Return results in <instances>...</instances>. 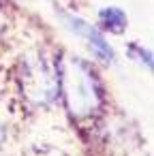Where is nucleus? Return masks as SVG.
Listing matches in <instances>:
<instances>
[{"instance_id": "obj_1", "label": "nucleus", "mask_w": 154, "mask_h": 156, "mask_svg": "<svg viewBox=\"0 0 154 156\" xmlns=\"http://www.w3.org/2000/svg\"><path fill=\"white\" fill-rule=\"evenodd\" d=\"M60 92L66 101L69 111L75 118H88L98 109L101 88L92 69L79 58H66L58 66Z\"/></svg>"}, {"instance_id": "obj_2", "label": "nucleus", "mask_w": 154, "mask_h": 156, "mask_svg": "<svg viewBox=\"0 0 154 156\" xmlns=\"http://www.w3.org/2000/svg\"><path fill=\"white\" fill-rule=\"evenodd\" d=\"M20 86L24 96L34 105H47L60 92L58 64L43 51L26 54L20 62Z\"/></svg>"}, {"instance_id": "obj_3", "label": "nucleus", "mask_w": 154, "mask_h": 156, "mask_svg": "<svg viewBox=\"0 0 154 156\" xmlns=\"http://www.w3.org/2000/svg\"><path fill=\"white\" fill-rule=\"evenodd\" d=\"M66 22L71 24V30H75L77 34H81V37L88 41V45L96 51V56H98V58H103V60H111V58H113L111 47L105 43L103 34H98L92 26L84 24V22H81V20H77V17H66Z\"/></svg>"}, {"instance_id": "obj_4", "label": "nucleus", "mask_w": 154, "mask_h": 156, "mask_svg": "<svg viewBox=\"0 0 154 156\" xmlns=\"http://www.w3.org/2000/svg\"><path fill=\"white\" fill-rule=\"evenodd\" d=\"M101 24L111 32H122L126 26V15L116 7H109V9L101 11Z\"/></svg>"}, {"instance_id": "obj_5", "label": "nucleus", "mask_w": 154, "mask_h": 156, "mask_svg": "<svg viewBox=\"0 0 154 156\" xmlns=\"http://www.w3.org/2000/svg\"><path fill=\"white\" fill-rule=\"evenodd\" d=\"M5 17H7V15H5V5H2V2H0V32H2V30H5V22H7Z\"/></svg>"}, {"instance_id": "obj_6", "label": "nucleus", "mask_w": 154, "mask_h": 156, "mask_svg": "<svg viewBox=\"0 0 154 156\" xmlns=\"http://www.w3.org/2000/svg\"><path fill=\"white\" fill-rule=\"evenodd\" d=\"M2 141H5V130H2V126H0V145H2Z\"/></svg>"}]
</instances>
